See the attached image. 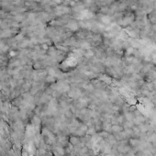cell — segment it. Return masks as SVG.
<instances>
[{"instance_id": "cell-1", "label": "cell", "mask_w": 156, "mask_h": 156, "mask_svg": "<svg viewBox=\"0 0 156 156\" xmlns=\"http://www.w3.org/2000/svg\"><path fill=\"white\" fill-rule=\"evenodd\" d=\"M80 137H78L76 135H71L69 138V142L73 145V146H76L80 143Z\"/></svg>"}, {"instance_id": "cell-2", "label": "cell", "mask_w": 156, "mask_h": 156, "mask_svg": "<svg viewBox=\"0 0 156 156\" xmlns=\"http://www.w3.org/2000/svg\"><path fill=\"white\" fill-rule=\"evenodd\" d=\"M151 30H153L154 33H156V23L151 24Z\"/></svg>"}]
</instances>
